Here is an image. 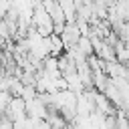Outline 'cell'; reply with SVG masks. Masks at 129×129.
Segmentation results:
<instances>
[{"mask_svg":"<svg viewBox=\"0 0 129 129\" xmlns=\"http://www.w3.org/2000/svg\"><path fill=\"white\" fill-rule=\"evenodd\" d=\"M125 46H127V44H125ZM127 52H129V46H127Z\"/></svg>","mask_w":129,"mask_h":129,"instance_id":"obj_1","label":"cell"}]
</instances>
